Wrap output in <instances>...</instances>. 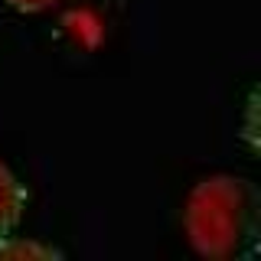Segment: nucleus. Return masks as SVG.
<instances>
[{"label":"nucleus","instance_id":"f03ea898","mask_svg":"<svg viewBox=\"0 0 261 261\" xmlns=\"http://www.w3.org/2000/svg\"><path fill=\"white\" fill-rule=\"evenodd\" d=\"M27 202H30L27 186H23L20 176L0 160V242L10 239L16 228H20L23 212H27Z\"/></svg>","mask_w":261,"mask_h":261},{"label":"nucleus","instance_id":"f257e3e1","mask_svg":"<svg viewBox=\"0 0 261 261\" xmlns=\"http://www.w3.org/2000/svg\"><path fill=\"white\" fill-rule=\"evenodd\" d=\"M183 232L196 255L212 261L255 258L261 235L258 186L235 173H212L190 190Z\"/></svg>","mask_w":261,"mask_h":261},{"label":"nucleus","instance_id":"20e7f679","mask_svg":"<svg viewBox=\"0 0 261 261\" xmlns=\"http://www.w3.org/2000/svg\"><path fill=\"white\" fill-rule=\"evenodd\" d=\"M4 4L13 7V10H20V13H46V10H53V7L65 4V0H4Z\"/></svg>","mask_w":261,"mask_h":261},{"label":"nucleus","instance_id":"7ed1b4c3","mask_svg":"<svg viewBox=\"0 0 261 261\" xmlns=\"http://www.w3.org/2000/svg\"><path fill=\"white\" fill-rule=\"evenodd\" d=\"M0 258H62L59 248L53 245H43L36 239H20V235H10V239L0 242Z\"/></svg>","mask_w":261,"mask_h":261}]
</instances>
